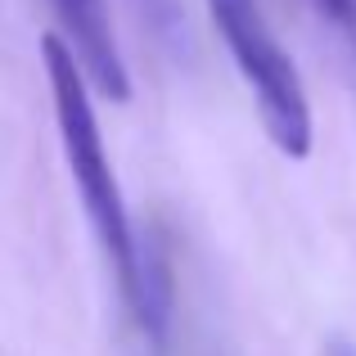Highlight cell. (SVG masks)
I'll return each mask as SVG.
<instances>
[{
  "mask_svg": "<svg viewBox=\"0 0 356 356\" xmlns=\"http://www.w3.org/2000/svg\"><path fill=\"white\" fill-rule=\"evenodd\" d=\"M41 63H45V81H50L54 127H59V145H63V158H68V176L81 194L90 230L104 248V261L122 289V302L136 312L140 330L158 343L167 330V275L154 266V257H145V248L136 239L127 199H122V185L113 176V163H108L104 136H99L95 99H90V81L81 72V59L63 36L45 32Z\"/></svg>",
  "mask_w": 356,
  "mask_h": 356,
  "instance_id": "6da1fadb",
  "label": "cell"
},
{
  "mask_svg": "<svg viewBox=\"0 0 356 356\" xmlns=\"http://www.w3.org/2000/svg\"><path fill=\"white\" fill-rule=\"evenodd\" d=\"M208 9H212V23H217L239 77L248 81L252 104H257V118L266 127L270 145L284 158L302 163L316 140L312 104H307V86L298 77L289 50L275 41L261 5L257 0H208Z\"/></svg>",
  "mask_w": 356,
  "mask_h": 356,
  "instance_id": "7a4b0ae2",
  "label": "cell"
},
{
  "mask_svg": "<svg viewBox=\"0 0 356 356\" xmlns=\"http://www.w3.org/2000/svg\"><path fill=\"white\" fill-rule=\"evenodd\" d=\"M59 23L68 27L72 50L81 59V72H86L90 90H99L113 104H127L131 99V77L127 63H122V45L113 36V18H108L104 0H50Z\"/></svg>",
  "mask_w": 356,
  "mask_h": 356,
  "instance_id": "3957f363",
  "label": "cell"
},
{
  "mask_svg": "<svg viewBox=\"0 0 356 356\" xmlns=\"http://www.w3.org/2000/svg\"><path fill=\"white\" fill-rule=\"evenodd\" d=\"M140 14V23L154 32V41L163 45L172 59H185L194 50V36H190V9L185 0H131Z\"/></svg>",
  "mask_w": 356,
  "mask_h": 356,
  "instance_id": "277c9868",
  "label": "cell"
},
{
  "mask_svg": "<svg viewBox=\"0 0 356 356\" xmlns=\"http://www.w3.org/2000/svg\"><path fill=\"white\" fill-rule=\"evenodd\" d=\"M316 5H321V14L356 45V0H316Z\"/></svg>",
  "mask_w": 356,
  "mask_h": 356,
  "instance_id": "5b68a950",
  "label": "cell"
},
{
  "mask_svg": "<svg viewBox=\"0 0 356 356\" xmlns=\"http://www.w3.org/2000/svg\"><path fill=\"white\" fill-rule=\"evenodd\" d=\"M330 356H356L352 343H330Z\"/></svg>",
  "mask_w": 356,
  "mask_h": 356,
  "instance_id": "8992f818",
  "label": "cell"
}]
</instances>
